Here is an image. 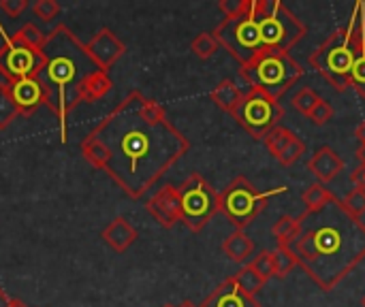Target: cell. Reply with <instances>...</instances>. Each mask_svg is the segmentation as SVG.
<instances>
[{"label":"cell","instance_id":"cell-1","mask_svg":"<svg viewBox=\"0 0 365 307\" xmlns=\"http://www.w3.org/2000/svg\"><path fill=\"white\" fill-rule=\"evenodd\" d=\"M188 150V139L167 120L165 107L139 90L128 92L81 141V156L130 199H143Z\"/></svg>","mask_w":365,"mask_h":307},{"label":"cell","instance_id":"cell-2","mask_svg":"<svg viewBox=\"0 0 365 307\" xmlns=\"http://www.w3.org/2000/svg\"><path fill=\"white\" fill-rule=\"evenodd\" d=\"M289 250L308 278L329 293L365 259V224L334 197L297 218Z\"/></svg>","mask_w":365,"mask_h":307},{"label":"cell","instance_id":"cell-3","mask_svg":"<svg viewBox=\"0 0 365 307\" xmlns=\"http://www.w3.org/2000/svg\"><path fill=\"white\" fill-rule=\"evenodd\" d=\"M225 19L212 32L242 66L265 53H289L304 36V21L280 0H220Z\"/></svg>","mask_w":365,"mask_h":307},{"label":"cell","instance_id":"cell-4","mask_svg":"<svg viewBox=\"0 0 365 307\" xmlns=\"http://www.w3.org/2000/svg\"><path fill=\"white\" fill-rule=\"evenodd\" d=\"M45 64L36 79L45 90V105L56 115L60 126V139L66 141V120L75 107H79V88L83 79L98 71L94 60L81 43L64 24H58L41 47Z\"/></svg>","mask_w":365,"mask_h":307},{"label":"cell","instance_id":"cell-5","mask_svg":"<svg viewBox=\"0 0 365 307\" xmlns=\"http://www.w3.org/2000/svg\"><path fill=\"white\" fill-rule=\"evenodd\" d=\"M365 43V2H357L351 21L338 28L329 38L310 56V66L317 68L338 92L351 88V71L355 58Z\"/></svg>","mask_w":365,"mask_h":307},{"label":"cell","instance_id":"cell-6","mask_svg":"<svg viewBox=\"0 0 365 307\" xmlns=\"http://www.w3.org/2000/svg\"><path fill=\"white\" fill-rule=\"evenodd\" d=\"M304 77V68L289 53H265L240 68L237 85L242 94L261 92L274 100H280L299 79Z\"/></svg>","mask_w":365,"mask_h":307},{"label":"cell","instance_id":"cell-7","mask_svg":"<svg viewBox=\"0 0 365 307\" xmlns=\"http://www.w3.org/2000/svg\"><path fill=\"white\" fill-rule=\"evenodd\" d=\"M280 192H287V188L282 186L269 192H261L252 182L240 175L227 184L222 192H218V212L235 227V231H244L265 212L269 199Z\"/></svg>","mask_w":365,"mask_h":307},{"label":"cell","instance_id":"cell-8","mask_svg":"<svg viewBox=\"0 0 365 307\" xmlns=\"http://www.w3.org/2000/svg\"><path fill=\"white\" fill-rule=\"evenodd\" d=\"M182 222L192 231L199 233L207 227V222L218 214V192L214 186L199 173H192L184 184L178 188Z\"/></svg>","mask_w":365,"mask_h":307},{"label":"cell","instance_id":"cell-9","mask_svg":"<svg viewBox=\"0 0 365 307\" xmlns=\"http://www.w3.org/2000/svg\"><path fill=\"white\" fill-rule=\"evenodd\" d=\"M233 118L248 135H252L255 139H265L284 118V107L280 105V100L252 90L244 94L242 103L233 111Z\"/></svg>","mask_w":365,"mask_h":307},{"label":"cell","instance_id":"cell-10","mask_svg":"<svg viewBox=\"0 0 365 307\" xmlns=\"http://www.w3.org/2000/svg\"><path fill=\"white\" fill-rule=\"evenodd\" d=\"M45 64L43 51L26 45L15 34H2L0 45V75L4 81H19L36 77Z\"/></svg>","mask_w":365,"mask_h":307},{"label":"cell","instance_id":"cell-11","mask_svg":"<svg viewBox=\"0 0 365 307\" xmlns=\"http://www.w3.org/2000/svg\"><path fill=\"white\" fill-rule=\"evenodd\" d=\"M86 51L88 56L94 60V64L109 73V68L124 56L126 45L109 30V28H101L88 43H86Z\"/></svg>","mask_w":365,"mask_h":307},{"label":"cell","instance_id":"cell-12","mask_svg":"<svg viewBox=\"0 0 365 307\" xmlns=\"http://www.w3.org/2000/svg\"><path fill=\"white\" fill-rule=\"evenodd\" d=\"M148 212L150 216L163 227V229H173L178 222H182V212H180V199H178V188L167 184L154 192V197L148 199Z\"/></svg>","mask_w":365,"mask_h":307},{"label":"cell","instance_id":"cell-13","mask_svg":"<svg viewBox=\"0 0 365 307\" xmlns=\"http://www.w3.org/2000/svg\"><path fill=\"white\" fill-rule=\"evenodd\" d=\"M11 85V96L15 105L19 107L21 113H34L41 105H45V90L36 77L19 79V81H9Z\"/></svg>","mask_w":365,"mask_h":307},{"label":"cell","instance_id":"cell-14","mask_svg":"<svg viewBox=\"0 0 365 307\" xmlns=\"http://www.w3.org/2000/svg\"><path fill=\"white\" fill-rule=\"evenodd\" d=\"M308 171L319 179V184L325 186V184L334 182L344 171V160L329 145H323L308 160Z\"/></svg>","mask_w":365,"mask_h":307},{"label":"cell","instance_id":"cell-15","mask_svg":"<svg viewBox=\"0 0 365 307\" xmlns=\"http://www.w3.org/2000/svg\"><path fill=\"white\" fill-rule=\"evenodd\" d=\"M201 307H259V301L255 297L242 293V288L237 286V282L231 276L201 303Z\"/></svg>","mask_w":365,"mask_h":307},{"label":"cell","instance_id":"cell-16","mask_svg":"<svg viewBox=\"0 0 365 307\" xmlns=\"http://www.w3.org/2000/svg\"><path fill=\"white\" fill-rule=\"evenodd\" d=\"M101 237H103V241L111 248V250H115V252H126L137 239H139V233H137V229L126 220V218H115V220H111L105 229H103V233H101Z\"/></svg>","mask_w":365,"mask_h":307},{"label":"cell","instance_id":"cell-17","mask_svg":"<svg viewBox=\"0 0 365 307\" xmlns=\"http://www.w3.org/2000/svg\"><path fill=\"white\" fill-rule=\"evenodd\" d=\"M111 88H113V81H111L109 73L98 68L83 79V83L79 88V103H98L101 98H105L111 92Z\"/></svg>","mask_w":365,"mask_h":307},{"label":"cell","instance_id":"cell-18","mask_svg":"<svg viewBox=\"0 0 365 307\" xmlns=\"http://www.w3.org/2000/svg\"><path fill=\"white\" fill-rule=\"evenodd\" d=\"M222 252L229 261L244 265L248 263V259L255 254V241L244 233V231H233L225 241H222Z\"/></svg>","mask_w":365,"mask_h":307},{"label":"cell","instance_id":"cell-19","mask_svg":"<svg viewBox=\"0 0 365 307\" xmlns=\"http://www.w3.org/2000/svg\"><path fill=\"white\" fill-rule=\"evenodd\" d=\"M210 98H212V100L222 109V111H227V113H231V115H233V111H235V109H237V105L242 103L244 94H242L240 85H237L233 79H222V81L212 90Z\"/></svg>","mask_w":365,"mask_h":307},{"label":"cell","instance_id":"cell-20","mask_svg":"<svg viewBox=\"0 0 365 307\" xmlns=\"http://www.w3.org/2000/svg\"><path fill=\"white\" fill-rule=\"evenodd\" d=\"M19 115H21V111L11 96L9 81H0V130L9 128Z\"/></svg>","mask_w":365,"mask_h":307},{"label":"cell","instance_id":"cell-21","mask_svg":"<svg viewBox=\"0 0 365 307\" xmlns=\"http://www.w3.org/2000/svg\"><path fill=\"white\" fill-rule=\"evenodd\" d=\"M297 139V135L291 130V128H287V126H276L263 141H265V145H267V150H269V154L274 156V158H278L293 141Z\"/></svg>","mask_w":365,"mask_h":307},{"label":"cell","instance_id":"cell-22","mask_svg":"<svg viewBox=\"0 0 365 307\" xmlns=\"http://www.w3.org/2000/svg\"><path fill=\"white\" fill-rule=\"evenodd\" d=\"M233 280L237 282V286L242 288V293H246V295H250V297H257V293L267 284L250 265L242 267V269L233 276Z\"/></svg>","mask_w":365,"mask_h":307},{"label":"cell","instance_id":"cell-23","mask_svg":"<svg viewBox=\"0 0 365 307\" xmlns=\"http://www.w3.org/2000/svg\"><path fill=\"white\" fill-rule=\"evenodd\" d=\"M218 41H216V36L212 34V32H201V34H197L195 38H192V43H190V51L197 56V58H201V60H210L216 51H218Z\"/></svg>","mask_w":365,"mask_h":307},{"label":"cell","instance_id":"cell-24","mask_svg":"<svg viewBox=\"0 0 365 307\" xmlns=\"http://www.w3.org/2000/svg\"><path fill=\"white\" fill-rule=\"evenodd\" d=\"M272 259H274V274L280 280L287 278L297 267V261H295V256H293V252L289 248L276 246V250L272 252Z\"/></svg>","mask_w":365,"mask_h":307},{"label":"cell","instance_id":"cell-25","mask_svg":"<svg viewBox=\"0 0 365 307\" xmlns=\"http://www.w3.org/2000/svg\"><path fill=\"white\" fill-rule=\"evenodd\" d=\"M295 231H297V218H293V216H289V214L280 216L278 222H276L274 229H272V233H274L278 246H282V248H289V244H291Z\"/></svg>","mask_w":365,"mask_h":307},{"label":"cell","instance_id":"cell-26","mask_svg":"<svg viewBox=\"0 0 365 307\" xmlns=\"http://www.w3.org/2000/svg\"><path fill=\"white\" fill-rule=\"evenodd\" d=\"M336 194L331 190H327L323 184H312L306 188V192L302 194V201L306 203L308 209H317V207H323L325 203H329Z\"/></svg>","mask_w":365,"mask_h":307},{"label":"cell","instance_id":"cell-27","mask_svg":"<svg viewBox=\"0 0 365 307\" xmlns=\"http://www.w3.org/2000/svg\"><path fill=\"white\" fill-rule=\"evenodd\" d=\"M321 100H323V98H321L312 88H302V90L293 96L291 103H293V107H295L302 115L308 118V115L312 113V109H314Z\"/></svg>","mask_w":365,"mask_h":307},{"label":"cell","instance_id":"cell-28","mask_svg":"<svg viewBox=\"0 0 365 307\" xmlns=\"http://www.w3.org/2000/svg\"><path fill=\"white\" fill-rule=\"evenodd\" d=\"M342 205L346 207V212L353 216V218H364L365 214V188L361 186H355L344 199H342Z\"/></svg>","mask_w":365,"mask_h":307},{"label":"cell","instance_id":"cell-29","mask_svg":"<svg viewBox=\"0 0 365 307\" xmlns=\"http://www.w3.org/2000/svg\"><path fill=\"white\" fill-rule=\"evenodd\" d=\"M351 88L365 98V43L359 49L355 64H353V71H351Z\"/></svg>","mask_w":365,"mask_h":307},{"label":"cell","instance_id":"cell-30","mask_svg":"<svg viewBox=\"0 0 365 307\" xmlns=\"http://www.w3.org/2000/svg\"><path fill=\"white\" fill-rule=\"evenodd\" d=\"M19 41H24L26 45H30V47H34V49H41L43 47V43H45V32H41L34 24H24L17 32H13Z\"/></svg>","mask_w":365,"mask_h":307},{"label":"cell","instance_id":"cell-31","mask_svg":"<svg viewBox=\"0 0 365 307\" xmlns=\"http://www.w3.org/2000/svg\"><path fill=\"white\" fill-rule=\"evenodd\" d=\"M32 13L41 21L49 24L51 19H56L62 13V6L56 0H36V2H32Z\"/></svg>","mask_w":365,"mask_h":307},{"label":"cell","instance_id":"cell-32","mask_svg":"<svg viewBox=\"0 0 365 307\" xmlns=\"http://www.w3.org/2000/svg\"><path fill=\"white\" fill-rule=\"evenodd\" d=\"M265 282H269L276 274H274V259H272V252H261L259 256H255L252 263H248Z\"/></svg>","mask_w":365,"mask_h":307},{"label":"cell","instance_id":"cell-33","mask_svg":"<svg viewBox=\"0 0 365 307\" xmlns=\"http://www.w3.org/2000/svg\"><path fill=\"white\" fill-rule=\"evenodd\" d=\"M304 154H306V143L297 137V139H295V141H293V143H291V145H289V147L278 156V158H276V160H278L282 167H291V165H295Z\"/></svg>","mask_w":365,"mask_h":307},{"label":"cell","instance_id":"cell-34","mask_svg":"<svg viewBox=\"0 0 365 307\" xmlns=\"http://www.w3.org/2000/svg\"><path fill=\"white\" fill-rule=\"evenodd\" d=\"M331 118H334V107H331L325 98H323V100L312 109V113L308 115V120H310L314 126H325Z\"/></svg>","mask_w":365,"mask_h":307},{"label":"cell","instance_id":"cell-35","mask_svg":"<svg viewBox=\"0 0 365 307\" xmlns=\"http://www.w3.org/2000/svg\"><path fill=\"white\" fill-rule=\"evenodd\" d=\"M28 9V0H0V11L9 17H17Z\"/></svg>","mask_w":365,"mask_h":307},{"label":"cell","instance_id":"cell-36","mask_svg":"<svg viewBox=\"0 0 365 307\" xmlns=\"http://www.w3.org/2000/svg\"><path fill=\"white\" fill-rule=\"evenodd\" d=\"M353 182H355V186H361V188H365V171L364 169H357V171L353 173Z\"/></svg>","mask_w":365,"mask_h":307},{"label":"cell","instance_id":"cell-37","mask_svg":"<svg viewBox=\"0 0 365 307\" xmlns=\"http://www.w3.org/2000/svg\"><path fill=\"white\" fill-rule=\"evenodd\" d=\"M355 137L359 139V143H361V145H365V122H361V124L355 128Z\"/></svg>","mask_w":365,"mask_h":307},{"label":"cell","instance_id":"cell-38","mask_svg":"<svg viewBox=\"0 0 365 307\" xmlns=\"http://www.w3.org/2000/svg\"><path fill=\"white\" fill-rule=\"evenodd\" d=\"M11 306V297L0 288V307H9Z\"/></svg>","mask_w":365,"mask_h":307},{"label":"cell","instance_id":"cell-39","mask_svg":"<svg viewBox=\"0 0 365 307\" xmlns=\"http://www.w3.org/2000/svg\"><path fill=\"white\" fill-rule=\"evenodd\" d=\"M357 156H359V160H361V167H359V169H364L365 171V145H361V147H359Z\"/></svg>","mask_w":365,"mask_h":307},{"label":"cell","instance_id":"cell-40","mask_svg":"<svg viewBox=\"0 0 365 307\" xmlns=\"http://www.w3.org/2000/svg\"><path fill=\"white\" fill-rule=\"evenodd\" d=\"M9 307H28L24 301H19V299H11V306Z\"/></svg>","mask_w":365,"mask_h":307},{"label":"cell","instance_id":"cell-41","mask_svg":"<svg viewBox=\"0 0 365 307\" xmlns=\"http://www.w3.org/2000/svg\"><path fill=\"white\" fill-rule=\"evenodd\" d=\"M178 307H201V306H195L192 301H184L182 306H178Z\"/></svg>","mask_w":365,"mask_h":307},{"label":"cell","instance_id":"cell-42","mask_svg":"<svg viewBox=\"0 0 365 307\" xmlns=\"http://www.w3.org/2000/svg\"><path fill=\"white\" fill-rule=\"evenodd\" d=\"M165 307H175V306H165Z\"/></svg>","mask_w":365,"mask_h":307},{"label":"cell","instance_id":"cell-43","mask_svg":"<svg viewBox=\"0 0 365 307\" xmlns=\"http://www.w3.org/2000/svg\"><path fill=\"white\" fill-rule=\"evenodd\" d=\"M364 307H365V297H364Z\"/></svg>","mask_w":365,"mask_h":307}]
</instances>
